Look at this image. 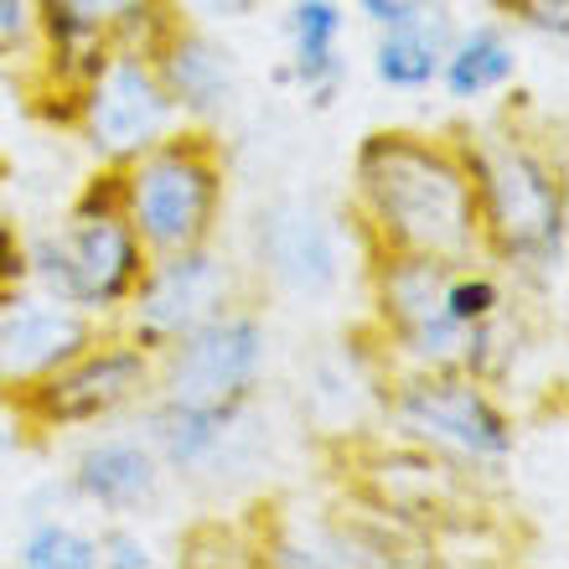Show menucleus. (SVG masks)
Returning <instances> with one entry per match:
<instances>
[{
  "label": "nucleus",
  "mask_w": 569,
  "mask_h": 569,
  "mask_svg": "<svg viewBox=\"0 0 569 569\" xmlns=\"http://www.w3.org/2000/svg\"><path fill=\"white\" fill-rule=\"evenodd\" d=\"M99 337V321L42 284L0 290V405H21Z\"/></svg>",
  "instance_id": "9b49d317"
},
{
  "label": "nucleus",
  "mask_w": 569,
  "mask_h": 569,
  "mask_svg": "<svg viewBox=\"0 0 569 569\" xmlns=\"http://www.w3.org/2000/svg\"><path fill=\"white\" fill-rule=\"evenodd\" d=\"M31 280V239L11 218H0V290Z\"/></svg>",
  "instance_id": "393cba45"
},
{
  "label": "nucleus",
  "mask_w": 569,
  "mask_h": 569,
  "mask_svg": "<svg viewBox=\"0 0 569 569\" xmlns=\"http://www.w3.org/2000/svg\"><path fill=\"white\" fill-rule=\"evenodd\" d=\"M383 425L399 446L425 450L450 471H502L518 456L512 409L466 368L383 373Z\"/></svg>",
  "instance_id": "39448f33"
},
{
  "label": "nucleus",
  "mask_w": 569,
  "mask_h": 569,
  "mask_svg": "<svg viewBox=\"0 0 569 569\" xmlns=\"http://www.w3.org/2000/svg\"><path fill=\"white\" fill-rule=\"evenodd\" d=\"M456 37V21H450L446 0H425L420 11H409L405 21L393 27H378L373 52H368V68L389 93H430L440 83V62H446V47Z\"/></svg>",
  "instance_id": "f3484780"
},
{
  "label": "nucleus",
  "mask_w": 569,
  "mask_h": 569,
  "mask_svg": "<svg viewBox=\"0 0 569 569\" xmlns=\"http://www.w3.org/2000/svg\"><path fill=\"white\" fill-rule=\"evenodd\" d=\"M446 259L425 254H373V327L383 347V373H430L461 368L466 331L446 316Z\"/></svg>",
  "instance_id": "1a4fd4ad"
},
{
  "label": "nucleus",
  "mask_w": 569,
  "mask_h": 569,
  "mask_svg": "<svg viewBox=\"0 0 569 569\" xmlns=\"http://www.w3.org/2000/svg\"><path fill=\"white\" fill-rule=\"evenodd\" d=\"M352 228L368 254L481 259L477 192L461 140L420 130H373L352 150Z\"/></svg>",
  "instance_id": "f257e3e1"
},
{
  "label": "nucleus",
  "mask_w": 569,
  "mask_h": 569,
  "mask_svg": "<svg viewBox=\"0 0 569 569\" xmlns=\"http://www.w3.org/2000/svg\"><path fill=\"white\" fill-rule=\"evenodd\" d=\"M16 565L21 569H99V539L73 523H62V518H47V523H37L21 539Z\"/></svg>",
  "instance_id": "412c9836"
},
{
  "label": "nucleus",
  "mask_w": 569,
  "mask_h": 569,
  "mask_svg": "<svg viewBox=\"0 0 569 569\" xmlns=\"http://www.w3.org/2000/svg\"><path fill=\"white\" fill-rule=\"evenodd\" d=\"M270 378V321L239 300L156 352V393L171 405L254 409Z\"/></svg>",
  "instance_id": "423d86ee"
},
{
  "label": "nucleus",
  "mask_w": 569,
  "mask_h": 569,
  "mask_svg": "<svg viewBox=\"0 0 569 569\" xmlns=\"http://www.w3.org/2000/svg\"><path fill=\"white\" fill-rule=\"evenodd\" d=\"M109 171H114L124 223L136 228L146 254H177L218 239L228 208V166L208 130L177 124L166 140Z\"/></svg>",
  "instance_id": "7ed1b4c3"
},
{
  "label": "nucleus",
  "mask_w": 569,
  "mask_h": 569,
  "mask_svg": "<svg viewBox=\"0 0 569 569\" xmlns=\"http://www.w3.org/2000/svg\"><path fill=\"white\" fill-rule=\"evenodd\" d=\"M461 140V161L477 192L481 259L508 280L549 284L565 274L569 197L565 166L523 130H477Z\"/></svg>",
  "instance_id": "f03ea898"
},
{
  "label": "nucleus",
  "mask_w": 569,
  "mask_h": 569,
  "mask_svg": "<svg viewBox=\"0 0 569 569\" xmlns=\"http://www.w3.org/2000/svg\"><path fill=\"white\" fill-rule=\"evenodd\" d=\"M202 21H249L259 11V0H177Z\"/></svg>",
  "instance_id": "bb28decb"
},
{
  "label": "nucleus",
  "mask_w": 569,
  "mask_h": 569,
  "mask_svg": "<svg viewBox=\"0 0 569 569\" xmlns=\"http://www.w3.org/2000/svg\"><path fill=\"white\" fill-rule=\"evenodd\" d=\"M140 415H146V440L156 446L166 471H181V477H212L228 461L243 420H249V409L171 405L161 393H150Z\"/></svg>",
  "instance_id": "dca6fc26"
},
{
  "label": "nucleus",
  "mask_w": 569,
  "mask_h": 569,
  "mask_svg": "<svg viewBox=\"0 0 569 569\" xmlns=\"http://www.w3.org/2000/svg\"><path fill=\"white\" fill-rule=\"evenodd\" d=\"M512 306V290H508V274L492 270L487 259H466V264H450L446 274V316L456 327H481L492 321L497 311Z\"/></svg>",
  "instance_id": "aec40b11"
},
{
  "label": "nucleus",
  "mask_w": 569,
  "mask_h": 569,
  "mask_svg": "<svg viewBox=\"0 0 569 569\" xmlns=\"http://www.w3.org/2000/svg\"><path fill=\"white\" fill-rule=\"evenodd\" d=\"M37 6L78 16L104 31L114 47H136V52H156V42L181 21L177 0H37Z\"/></svg>",
  "instance_id": "6ab92c4d"
},
{
  "label": "nucleus",
  "mask_w": 569,
  "mask_h": 569,
  "mask_svg": "<svg viewBox=\"0 0 569 569\" xmlns=\"http://www.w3.org/2000/svg\"><path fill=\"white\" fill-rule=\"evenodd\" d=\"M68 487L104 518H140L161 502L166 461L146 435H93L68 466Z\"/></svg>",
  "instance_id": "4468645a"
},
{
  "label": "nucleus",
  "mask_w": 569,
  "mask_h": 569,
  "mask_svg": "<svg viewBox=\"0 0 569 569\" xmlns=\"http://www.w3.org/2000/svg\"><path fill=\"white\" fill-rule=\"evenodd\" d=\"M150 393H156V352H146L120 327H99V337L62 362L42 389H31L16 415L42 435L93 430V425L124 420Z\"/></svg>",
  "instance_id": "0eeeda50"
},
{
  "label": "nucleus",
  "mask_w": 569,
  "mask_h": 569,
  "mask_svg": "<svg viewBox=\"0 0 569 569\" xmlns=\"http://www.w3.org/2000/svg\"><path fill=\"white\" fill-rule=\"evenodd\" d=\"M146 243L136 239V228L124 223L120 212L114 171L104 166L73 197L62 223L31 239V284H42L58 300L78 306L99 327H114L140 270H146Z\"/></svg>",
  "instance_id": "20e7f679"
},
{
  "label": "nucleus",
  "mask_w": 569,
  "mask_h": 569,
  "mask_svg": "<svg viewBox=\"0 0 569 569\" xmlns=\"http://www.w3.org/2000/svg\"><path fill=\"white\" fill-rule=\"evenodd\" d=\"M150 62H156V73H161L181 124H197V130H208V124L223 120L243 89L239 52H233L223 37H212L208 27L187 21V16L156 42Z\"/></svg>",
  "instance_id": "ddd939ff"
},
{
  "label": "nucleus",
  "mask_w": 569,
  "mask_h": 569,
  "mask_svg": "<svg viewBox=\"0 0 569 569\" xmlns=\"http://www.w3.org/2000/svg\"><path fill=\"white\" fill-rule=\"evenodd\" d=\"M347 6H352V11L362 16V21H368V27H393V21H405L409 11H420L425 0H347Z\"/></svg>",
  "instance_id": "a878e982"
},
{
  "label": "nucleus",
  "mask_w": 569,
  "mask_h": 569,
  "mask_svg": "<svg viewBox=\"0 0 569 569\" xmlns=\"http://www.w3.org/2000/svg\"><path fill=\"white\" fill-rule=\"evenodd\" d=\"M518 42L502 21H477V27H456L446 47V62H440V83L456 104H477V99H492V93H508L518 83Z\"/></svg>",
  "instance_id": "a211bd4d"
},
{
  "label": "nucleus",
  "mask_w": 569,
  "mask_h": 569,
  "mask_svg": "<svg viewBox=\"0 0 569 569\" xmlns=\"http://www.w3.org/2000/svg\"><path fill=\"white\" fill-rule=\"evenodd\" d=\"M512 27L533 31L543 42H565L569 37V0H492Z\"/></svg>",
  "instance_id": "4be33fe9"
},
{
  "label": "nucleus",
  "mask_w": 569,
  "mask_h": 569,
  "mask_svg": "<svg viewBox=\"0 0 569 569\" xmlns=\"http://www.w3.org/2000/svg\"><path fill=\"white\" fill-rule=\"evenodd\" d=\"M259 274L296 300H321L342 284V223L311 197H274L249 233Z\"/></svg>",
  "instance_id": "f8f14e48"
},
{
  "label": "nucleus",
  "mask_w": 569,
  "mask_h": 569,
  "mask_svg": "<svg viewBox=\"0 0 569 569\" xmlns=\"http://www.w3.org/2000/svg\"><path fill=\"white\" fill-rule=\"evenodd\" d=\"M37 52V0H0V62H31Z\"/></svg>",
  "instance_id": "5701e85b"
},
{
  "label": "nucleus",
  "mask_w": 569,
  "mask_h": 569,
  "mask_svg": "<svg viewBox=\"0 0 569 569\" xmlns=\"http://www.w3.org/2000/svg\"><path fill=\"white\" fill-rule=\"evenodd\" d=\"M62 124H73V136L83 140V150L99 166H124L130 156L171 136L181 114L171 104L150 52L109 47V58L73 89Z\"/></svg>",
  "instance_id": "6e6552de"
},
{
  "label": "nucleus",
  "mask_w": 569,
  "mask_h": 569,
  "mask_svg": "<svg viewBox=\"0 0 569 569\" xmlns=\"http://www.w3.org/2000/svg\"><path fill=\"white\" fill-rule=\"evenodd\" d=\"M284 58L280 78L296 83L316 109H331L347 83V6L342 0H290L284 11Z\"/></svg>",
  "instance_id": "2eb2a0df"
},
{
  "label": "nucleus",
  "mask_w": 569,
  "mask_h": 569,
  "mask_svg": "<svg viewBox=\"0 0 569 569\" xmlns=\"http://www.w3.org/2000/svg\"><path fill=\"white\" fill-rule=\"evenodd\" d=\"M99 565L104 569H156V549L150 539L130 533V528H109L99 539Z\"/></svg>",
  "instance_id": "b1692460"
},
{
  "label": "nucleus",
  "mask_w": 569,
  "mask_h": 569,
  "mask_svg": "<svg viewBox=\"0 0 569 569\" xmlns=\"http://www.w3.org/2000/svg\"><path fill=\"white\" fill-rule=\"evenodd\" d=\"M239 300H249L243 270L208 239L192 249H177V254H150L114 327L124 337H136L146 352H166L187 331H197L202 321H212Z\"/></svg>",
  "instance_id": "9d476101"
}]
</instances>
